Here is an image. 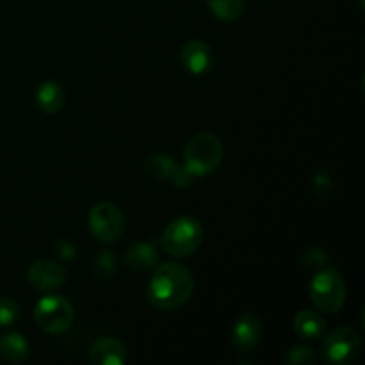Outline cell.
I'll return each instance as SVG.
<instances>
[{"mask_svg":"<svg viewBox=\"0 0 365 365\" xmlns=\"http://www.w3.org/2000/svg\"><path fill=\"white\" fill-rule=\"evenodd\" d=\"M195 292V278L191 271L177 262L153 267L148 284V302L159 310H173L185 305Z\"/></svg>","mask_w":365,"mask_h":365,"instance_id":"obj_1","label":"cell"},{"mask_svg":"<svg viewBox=\"0 0 365 365\" xmlns=\"http://www.w3.org/2000/svg\"><path fill=\"white\" fill-rule=\"evenodd\" d=\"M223 143L216 134L200 132L192 135L184 148V168L192 177L214 173L223 160Z\"/></svg>","mask_w":365,"mask_h":365,"instance_id":"obj_2","label":"cell"},{"mask_svg":"<svg viewBox=\"0 0 365 365\" xmlns=\"http://www.w3.org/2000/svg\"><path fill=\"white\" fill-rule=\"evenodd\" d=\"M202 241V223L189 216H182L171 221L160 235V245L166 250V253H170L171 257H178V259H184V257L198 252Z\"/></svg>","mask_w":365,"mask_h":365,"instance_id":"obj_3","label":"cell"},{"mask_svg":"<svg viewBox=\"0 0 365 365\" xmlns=\"http://www.w3.org/2000/svg\"><path fill=\"white\" fill-rule=\"evenodd\" d=\"M310 299L323 314H337L346 302V284L342 274L334 267H323L310 282Z\"/></svg>","mask_w":365,"mask_h":365,"instance_id":"obj_4","label":"cell"},{"mask_svg":"<svg viewBox=\"0 0 365 365\" xmlns=\"http://www.w3.org/2000/svg\"><path fill=\"white\" fill-rule=\"evenodd\" d=\"M73 305L59 294H50L39 299L34 309V321L46 334H63L73 323Z\"/></svg>","mask_w":365,"mask_h":365,"instance_id":"obj_5","label":"cell"},{"mask_svg":"<svg viewBox=\"0 0 365 365\" xmlns=\"http://www.w3.org/2000/svg\"><path fill=\"white\" fill-rule=\"evenodd\" d=\"M323 356L327 362L335 365H346L355 362L356 356L362 351V339L359 331L351 327L337 328L324 337L321 346Z\"/></svg>","mask_w":365,"mask_h":365,"instance_id":"obj_6","label":"cell"},{"mask_svg":"<svg viewBox=\"0 0 365 365\" xmlns=\"http://www.w3.org/2000/svg\"><path fill=\"white\" fill-rule=\"evenodd\" d=\"M89 230L102 242H114L125 230V216L114 203L98 202L89 210Z\"/></svg>","mask_w":365,"mask_h":365,"instance_id":"obj_7","label":"cell"},{"mask_svg":"<svg viewBox=\"0 0 365 365\" xmlns=\"http://www.w3.org/2000/svg\"><path fill=\"white\" fill-rule=\"evenodd\" d=\"M264 328L259 317L252 312H242L232 327V344L239 353H250L259 346Z\"/></svg>","mask_w":365,"mask_h":365,"instance_id":"obj_8","label":"cell"},{"mask_svg":"<svg viewBox=\"0 0 365 365\" xmlns=\"http://www.w3.org/2000/svg\"><path fill=\"white\" fill-rule=\"evenodd\" d=\"M66 269L52 260H38L29 267V284L41 292H52L66 284Z\"/></svg>","mask_w":365,"mask_h":365,"instance_id":"obj_9","label":"cell"},{"mask_svg":"<svg viewBox=\"0 0 365 365\" xmlns=\"http://www.w3.org/2000/svg\"><path fill=\"white\" fill-rule=\"evenodd\" d=\"M180 61L191 75H205L212 68V50L205 41L191 39L180 48Z\"/></svg>","mask_w":365,"mask_h":365,"instance_id":"obj_10","label":"cell"},{"mask_svg":"<svg viewBox=\"0 0 365 365\" xmlns=\"http://www.w3.org/2000/svg\"><path fill=\"white\" fill-rule=\"evenodd\" d=\"M89 362L95 365H123L127 362V351L120 341L113 337H103L91 346Z\"/></svg>","mask_w":365,"mask_h":365,"instance_id":"obj_11","label":"cell"},{"mask_svg":"<svg viewBox=\"0 0 365 365\" xmlns=\"http://www.w3.org/2000/svg\"><path fill=\"white\" fill-rule=\"evenodd\" d=\"M292 328H294L296 335L302 339H309V341H316L327 330V324L321 314L314 312V310H299L292 319Z\"/></svg>","mask_w":365,"mask_h":365,"instance_id":"obj_12","label":"cell"},{"mask_svg":"<svg viewBox=\"0 0 365 365\" xmlns=\"http://www.w3.org/2000/svg\"><path fill=\"white\" fill-rule=\"evenodd\" d=\"M125 262L134 271H152L159 262V255L150 242H135L125 253Z\"/></svg>","mask_w":365,"mask_h":365,"instance_id":"obj_13","label":"cell"},{"mask_svg":"<svg viewBox=\"0 0 365 365\" xmlns=\"http://www.w3.org/2000/svg\"><path fill=\"white\" fill-rule=\"evenodd\" d=\"M29 342L20 334L0 335V359L9 364H21L29 359Z\"/></svg>","mask_w":365,"mask_h":365,"instance_id":"obj_14","label":"cell"},{"mask_svg":"<svg viewBox=\"0 0 365 365\" xmlns=\"http://www.w3.org/2000/svg\"><path fill=\"white\" fill-rule=\"evenodd\" d=\"M36 103L45 114L59 113L64 106V91L56 81H45L36 93Z\"/></svg>","mask_w":365,"mask_h":365,"instance_id":"obj_15","label":"cell"},{"mask_svg":"<svg viewBox=\"0 0 365 365\" xmlns=\"http://www.w3.org/2000/svg\"><path fill=\"white\" fill-rule=\"evenodd\" d=\"M175 170H177V163L164 153H153L145 163V173L155 182L170 180Z\"/></svg>","mask_w":365,"mask_h":365,"instance_id":"obj_16","label":"cell"},{"mask_svg":"<svg viewBox=\"0 0 365 365\" xmlns=\"http://www.w3.org/2000/svg\"><path fill=\"white\" fill-rule=\"evenodd\" d=\"M203 2L221 21H235L245 13V0H203Z\"/></svg>","mask_w":365,"mask_h":365,"instance_id":"obj_17","label":"cell"},{"mask_svg":"<svg viewBox=\"0 0 365 365\" xmlns=\"http://www.w3.org/2000/svg\"><path fill=\"white\" fill-rule=\"evenodd\" d=\"M114 271H116V259L110 252L102 250L98 255L93 260V273L100 278V280H109L113 278Z\"/></svg>","mask_w":365,"mask_h":365,"instance_id":"obj_18","label":"cell"},{"mask_svg":"<svg viewBox=\"0 0 365 365\" xmlns=\"http://www.w3.org/2000/svg\"><path fill=\"white\" fill-rule=\"evenodd\" d=\"M328 255L323 248H316V246H310L303 252L302 255V266L307 271H321L323 267L328 266Z\"/></svg>","mask_w":365,"mask_h":365,"instance_id":"obj_19","label":"cell"},{"mask_svg":"<svg viewBox=\"0 0 365 365\" xmlns=\"http://www.w3.org/2000/svg\"><path fill=\"white\" fill-rule=\"evenodd\" d=\"M287 365H314L316 364V351L309 346H294L285 355Z\"/></svg>","mask_w":365,"mask_h":365,"instance_id":"obj_20","label":"cell"},{"mask_svg":"<svg viewBox=\"0 0 365 365\" xmlns=\"http://www.w3.org/2000/svg\"><path fill=\"white\" fill-rule=\"evenodd\" d=\"M20 319V307L9 298H0V327H11Z\"/></svg>","mask_w":365,"mask_h":365,"instance_id":"obj_21","label":"cell"},{"mask_svg":"<svg viewBox=\"0 0 365 365\" xmlns=\"http://www.w3.org/2000/svg\"><path fill=\"white\" fill-rule=\"evenodd\" d=\"M310 185H312L314 195L319 196V198H324V196L330 195L331 187H334V182H331V177L328 175V171L317 170L316 173H314Z\"/></svg>","mask_w":365,"mask_h":365,"instance_id":"obj_22","label":"cell"},{"mask_svg":"<svg viewBox=\"0 0 365 365\" xmlns=\"http://www.w3.org/2000/svg\"><path fill=\"white\" fill-rule=\"evenodd\" d=\"M170 182L173 185H177V187H187V185H191L192 182V175L189 173L184 166L182 168L177 166V170H175L173 175H171Z\"/></svg>","mask_w":365,"mask_h":365,"instance_id":"obj_23","label":"cell"},{"mask_svg":"<svg viewBox=\"0 0 365 365\" xmlns=\"http://www.w3.org/2000/svg\"><path fill=\"white\" fill-rule=\"evenodd\" d=\"M75 252H77V248H75V245L70 241V239H61V241L56 245L57 257H61L63 260L73 259Z\"/></svg>","mask_w":365,"mask_h":365,"instance_id":"obj_24","label":"cell"}]
</instances>
